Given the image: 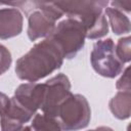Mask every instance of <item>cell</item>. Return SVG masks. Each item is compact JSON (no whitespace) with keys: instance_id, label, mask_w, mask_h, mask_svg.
I'll list each match as a JSON object with an SVG mask.
<instances>
[{"instance_id":"obj_2","label":"cell","mask_w":131,"mask_h":131,"mask_svg":"<svg viewBox=\"0 0 131 131\" xmlns=\"http://www.w3.org/2000/svg\"><path fill=\"white\" fill-rule=\"evenodd\" d=\"M54 4L68 17L80 21L86 30V38L99 39L108 32V25L102 9L107 1H57Z\"/></svg>"},{"instance_id":"obj_11","label":"cell","mask_w":131,"mask_h":131,"mask_svg":"<svg viewBox=\"0 0 131 131\" xmlns=\"http://www.w3.org/2000/svg\"><path fill=\"white\" fill-rule=\"evenodd\" d=\"M110 110L114 117L119 120H126L130 117L131 93L130 90L119 91L108 103Z\"/></svg>"},{"instance_id":"obj_19","label":"cell","mask_w":131,"mask_h":131,"mask_svg":"<svg viewBox=\"0 0 131 131\" xmlns=\"http://www.w3.org/2000/svg\"><path fill=\"white\" fill-rule=\"evenodd\" d=\"M89 131H114V130L112 128H110V127L101 126V127H98L96 129H92V130H89Z\"/></svg>"},{"instance_id":"obj_4","label":"cell","mask_w":131,"mask_h":131,"mask_svg":"<svg viewBox=\"0 0 131 131\" xmlns=\"http://www.w3.org/2000/svg\"><path fill=\"white\" fill-rule=\"evenodd\" d=\"M49 38L60 48L63 57L71 59L84 47L86 30L77 19L67 17L55 26Z\"/></svg>"},{"instance_id":"obj_10","label":"cell","mask_w":131,"mask_h":131,"mask_svg":"<svg viewBox=\"0 0 131 131\" xmlns=\"http://www.w3.org/2000/svg\"><path fill=\"white\" fill-rule=\"evenodd\" d=\"M24 17L15 7L0 9V39H9L19 35L23 31Z\"/></svg>"},{"instance_id":"obj_17","label":"cell","mask_w":131,"mask_h":131,"mask_svg":"<svg viewBox=\"0 0 131 131\" xmlns=\"http://www.w3.org/2000/svg\"><path fill=\"white\" fill-rule=\"evenodd\" d=\"M114 8L120 10V11H126L130 12L131 11V1H113L111 3Z\"/></svg>"},{"instance_id":"obj_16","label":"cell","mask_w":131,"mask_h":131,"mask_svg":"<svg viewBox=\"0 0 131 131\" xmlns=\"http://www.w3.org/2000/svg\"><path fill=\"white\" fill-rule=\"evenodd\" d=\"M116 87H117V89H119L120 91H127V90H130L129 67L125 69V71L123 72V75H122V76H121V78L117 81Z\"/></svg>"},{"instance_id":"obj_20","label":"cell","mask_w":131,"mask_h":131,"mask_svg":"<svg viewBox=\"0 0 131 131\" xmlns=\"http://www.w3.org/2000/svg\"><path fill=\"white\" fill-rule=\"evenodd\" d=\"M16 131H33V130H32V128L29 127V126H24V127H21L20 129H18V130H16Z\"/></svg>"},{"instance_id":"obj_12","label":"cell","mask_w":131,"mask_h":131,"mask_svg":"<svg viewBox=\"0 0 131 131\" xmlns=\"http://www.w3.org/2000/svg\"><path fill=\"white\" fill-rule=\"evenodd\" d=\"M105 14L108 17L112 30L116 35L128 34L130 32V20L128 16L123 13V11H120L114 7H106Z\"/></svg>"},{"instance_id":"obj_7","label":"cell","mask_w":131,"mask_h":131,"mask_svg":"<svg viewBox=\"0 0 131 131\" xmlns=\"http://www.w3.org/2000/svg\"><path fill=\"white\" fill-rule=\"evenodd\" d=\"M44 84L45 93L41 111L46 116L56 118L60 104L72 94L71 82L66 75L58 74L50 78Z\"/></svg>"},{"instance_id":"obj_3","label":"cell","mask_w":131,"mask_h":131,"mask_svg":"<svg viewBox=\"0 0 131 131\" xmlns=\"http://www.w3.org/2000/svg\"><path fill=\"white\" fill-rule=\"evenodd\" d=\"M31 6L25 12L28 17V37L31 41L39 38L49 37L55 28V23L63 13L54 4V2H30Z\"/></svg>"},{"instance_id":"obj_9","label":"cell","mask_w":131,"mask_h":131,"mask_svg":"<svg viewBox=\"0 0 131 131\" xmlns=\"http://www.w3.org/2000/svg\"><path fill=\"white\" fill-rule=\"evenodd\" d=\"M32 118L33 116L11 97L6 111L1 116V131H16L24 127V124Z\"/></svg>"},{"instance_id":"obj_6","label":"cell","mask_w":131,"mask_h":131,"mask_svg":"<svg viewBox=\"0 0 131 131\" xmlns=\"http://www.w3.org/2000/svg\"><path fill=\"white\" fill-rule=\"evenodd\" d=\"M90 61L94 71L105 78H115L124 69V63L118 58L115 43L111 38L94 43Z\"/></svg>"},{"instance_id":"obj_14","label":"cell","mask_w":131,"mask_h":131,"mask_svg":"<svg viewBox=\"0 0 131 131\" xmlns=\"http://www.w3.org/2000/svg\"><path fill=\"white\" fill-rule=\"evenodd\" d=\"M130 42L131 39L129 36L123 37L119 39L117 46H116V54L118 58L123 62H129L131 59V49H130Z\"/></svg>"},{"instance_id":"obj_15","label":"cell","mask_w":131,"mask_h":131,"mask_svg":"<svg viewBox=\"0 0 131 131\" xmlns=\"http://www.w3.org/2000/svg\"><path fill=\"white\" fill-rule=\"evenodd\" d=\"M12 58L10 51L2 44H0V75L4 74L11 64Z\"/></svg>"},{"instance_id":"obj_13","label":"cell","mask_w":131,"mask_h":131,"mask_svg":"<svg viewBox=\"0 0 131 131\" xmlns=\"http://www.w3.org/2000/svg\"><path fill=\"white\" fill-rule=\"evenodd\" d=\"M31 128L33 131H62L55 118L44 114H36L32 120Z\"/></svg>"},{"instance_id":"obj_5","label":"cell","mask_w":131,"mask_h":131,"mask_svg":"<svg viewBox=\"0 0 131 131\" xmlns=\"http://www.w3.org/2000/svg\"><path fill=\"white\" fill-rule=\"evenodd\" d=\"M91 111L88 100L81 94H71L59 106L56 120L63 131H77L88 126Z\"/></svg>"},{"instance_id":"obj_8","label":"cell","mask_w":131,"mask_h":131,"mask_svg":"<svg viewBox=\"0 0 131 131\" xmlns=\"http://www.w3.org/2000/svg\"><path fill=\"white\" fill-rule=\"evenodd\" d=\"M45 93L44 83H24L20 84L14 91L12 98L32 116L41 108Z\"/></svg>"},{"instance_id":"obj_1","label":"cell","mask_w":131,"mask_h":131,"mask_svg":"<svg viewBox=\"0 0 131 131\" xmlns=\"http://www.w3.org/2000/svg\"><path fill=\"white\" fill-rule=\"evenodd\" d=\"M63 54L49 37L35 44L15 63V74L20 80L37 82L58 70L63 62Z\"/></svg>"},{"instance_id":"obj_18","label":"cell","mask_w":131,"mask_h":131,"mask_svg":"<svg viewBox=\"0 0 131 131\" xmlns=\"http://www.w3.org/2000/svg\"><path fill=\"white\" fill-rule=\"evenodd\" d=\"M9 101H10V98L6 94L0 92V118L6 111L8 104H9Z\"/></svg>"}]
</instances>
